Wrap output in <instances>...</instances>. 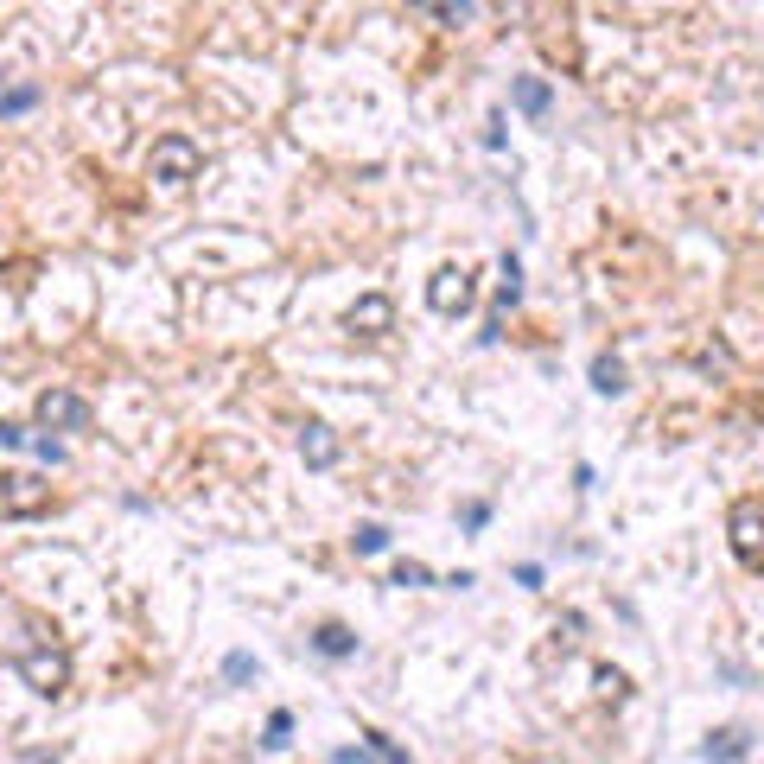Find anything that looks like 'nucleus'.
I'll return each instance as SVG.
<instances>
[{"label": "nucleus", "instance_id": "f257e3e1", "mask_svg": "<svg viewBox=\"0 0 764 764\" xmlns=\"http://www.w3.org/2000/svg\"><path fill=\"white\" fill-rule=\"evenodd\" d=\"M198 166H204V153H198L191 134H160L153 153H147V172L160 185H191V179H198Z\"/></svg>", "mask_w": 764, "mask_h": 764}, {"label": "nucleus", "instance_id": "f03ea898", "mask_svg": "<svg viewBox=\"0 0 764 764\" xmlns=\"http://www.w3.org/2000/svg\"><path fill=\"white\" fill-rule=\"evenodd\" d=\"M13 669L26 675L32 694H64V688H71V663H64V650H20V656H13Z\"/></svg>", "mask_w": 764, "mask_h": 764}, {"label": "nucleus", "instance_id": "7ed1b4c3", "mask_svg": "<svg viewBox=\"0 0 764 764\" xmlns=\"http://www.w3.org/2000/svg\"><path fill=\"white\" fill-rule=\"evenodd\" d=\"M32 414H39L45 433H83V427H90V402H83V395H71V389H45Z\"/></svg>", "mask_w": 764, "mask_h": 764}, {"label": "nucleus", "instance_id": "20e7f679", "mask_svg": "<svg viewBox=\"0 0 764 764\" xmlns=\"http://www.w3.org/2000/svg\"><path fill=\"white\" fill-rule=\"evenodd\" d=\"M726 529H733V554H739V561H764V497H739L733 503V523H726Z\"/></svg>", "mask_w": 764, "mask_h": 764}, {"label": "nucleus", "instance_id": "39448f33", "mask_svg": "<svg viewBox=\"0 0 764 764\" xmlns=\"http://www.w3.org/2000/svg\"><path fill=\"white\" fill-rule=\"evenodd\" d=\"M472 300H478V287H472V274H465V268H440V274L427 281V306L446 312V319L472 312Z\"/></svg>", "mask_w": 764, "mask_h": 764}, {"label": "nucleus", "instance_id": "423d86ee", "mask_svg": "<svg viewBox=\"0 0 764 764\" xmlns=\"http://www.w3.org/2000/svg\"><path fill=\"white\" fill-rule=\"evenodd\" d=\"M45 503H51V484H39V478H0V510H7V516H39L45 510Z\"/></svg>", "mask_w": 764, "mask_h": 764}, {"label": "nucleus", "instance_id": "0eeeda50", "mask_svg": "<svg viewBox=\"0 0 764 764\" xmlns=\"http://www.w3.org/2000/svg\"><path fill=\"white\" fill-rule=\"evenodd\" d=\"M344 325H351L357 338H382V332L395 325V306L382 300V293H363V300L351 306V319H344Z\"/></svg>", "mask_w": 764, "mask_h": 764}, {"label": "nucleus", "instance_id": "6e6552de", "mask_svg": "<svg viewBox=\"0 0 764 764\" xmlns=\"http://www.w3.org/2000/svg\"><path fill=\"white\" fill-rule=\"evenodd\" d=\"M701 758H714V764H739V758H752V733H745V726H720V733H707Z\"/></svg>", "mask_w": 764, "mask_h": 764}, {"label": "nucleus", "instance_id": "1a4fd4ad", "mask_svg": "<svg viewBox=\"0 0 764 764\" xmlns=\"http://www.w3.org/2000/svg\"><path fill=\"white\" fill-rule=\"evenodd\" d=\"M300 459L312 465V472H325V465H338V433H332V427H319V421H312V427L300 433Z\"/></svg>", "mask_w": 764, "mask_h": 764}, {"label": "nucleus", "instance_id": "9d476101", "mask_svg": "<svg viewBox=\"0 0 764 764\" xmlns=\"http://www.w3.org/2000/svg\"><path fill=\"white\" fill-rule=\"evenodd\" d=\"M312 650H319V656H332V663H338V656H351V650H357V637L344 631V624H319V631H312Z\"/></svg>", "mask_w": 764, "mask_h": 764}, {"label": "nucleus", "instance_id": "9b49d317", "mask_svg": "<svg viewBox=\"0 0 764 764\" xmlns=\"http://www.w3.org/2000/svg\"><path fill=\"white\" fill-rule=\"evenodd\" d=\"M516 109H523V115H548V83L542 77H516Z\"/></svg>", "mask_w": 764, "mask_h": 764}, {"label": "nucleus", "instance_id": "f8f14e48", "mask_svg": "<svg viewBox=\"0 0 764 764\" xmlns=\"http://www.w3.org/2000/svg\"><path fill=\"white\" fill-rule=\"evenodd\" d=\"M593 389H599V395H618V389H624V363H618L612 351L593 357Z\"/></svg>", "mask_w": 764, "mask_h": 764}, {"label": "nucleus", "instance_id": "ddd939ff", "mask_svg": "<svg viewBox=\"0 0 764 764\" xmlns=\"http://www.w3.org/2000/svg\"><path fill=\"white\" fill-rule=\"evenodd\" d=\"M32 102H39V83H20V90H7L0 96V121H13V115H26Z\"/></svg>", "mask_w": 764, "mask_h": 764}, {"label": "nucleus", "instance_id": "4468645a", "mask_svg": "<svg viewBox=\"0 0 764 764\" xmlns=\"http://www.w3.org/2000/svg\"><path fill=\"white\" fill-rule=\"evenodd\" d=\"M351 548H357V554H382V548H389V529H382V523H357Z\"/></svg>", "mask_w": 764, "mask_h": 764}, {"label": "nucleus", "instance_id": "2eb2a0df", "mask_svg": "<svg viewBox=\"0 0 764 764\" xmlns=\"http://www.w3.org/2000/svg\"><path fill=\"white\" fill-rule=\"evenodd\" d=\"M287 733H293V714L281 707V714H268V733H262V745H268V752H281V745H287Z\"/></svg>", "mask_w": 764, "mask_h": 764}, {"label": "nucleus", "instance_id": "dca6fc26", "mask_svg": "<svg viewBox=\"0 0 764 764\" xmlns=\"http://www.w3.org/2000/svg\"><path fill=\"white\" fill-rule=\"evenodd\" d=\"M389 586H433V573H427L421 561H402V567L389 573Z\"/></svg>", "mask_w": 764, "mask_h": 764}, {"label": "nucleus", "instance_id": "f3484780", "mask_svg": "<svg viewBox=\"0 0 764 764\" xmlns=\"http://www.w3.org/2000/svg\"><path fill=\"white\" fill-rule=\"evenodd\" d=\"M249 675H255V656H230V663H223V682H249Z\"/></svg>", "mask_w": 764, "mask_h": 764}, {"label": "nucleus", "instance_id": "a211bd4d", "mask_svg": "<svg viewBox=\"0 0 764 764\" xmlns=\"http://www.w3.org/2000/svg\"><path fill=\"white\" fill-rule=\"evenodd\" d=\"M32 440V433L20 427V421H0V446H7V453H20V446Z\"/></svg>", "mask_w": 764, "mask_h": 764}, {"label": "nucleus", "instance_id": "6ab92c4d", "mask_svg": "<svg viewBox=\"0 0 764 764\" xmlns=\"http://www.w3.org/2000/svg\"><path fill=\"white\" fill-rule=\"evenodd\" d=\"M459 523H465V529H484V523H491V503H465Z\"/></svg>", "mask_w": 764, "mask_h": 764}, {"label": "nucleus", "instance_id": "aec40b11", "mask_svg": "<svg viewBox=\"0 0 764 764\" xmlns=\"http://www.w3.org/2000/svg\"><path fill=\"white\" fill-rule=\"evenodd\" d=\"M370 752H376L382 764H408V752H395V745H389V739H382V733H370Z\"/></svg>", "mask_w": 764, "mask_h": 764}, {"label": "nucleus", "instance_id": "412c9836", "mask_svg": "<svg viewBox=\"0 0 764 764\" xmlns=\"http://www.w3.org/2000/svg\"><path fill=\"white\" fill-rule=\"evenodd\" d=\"M26 446H32V453H39L45 465H58V459H64V446H58V440H51V433H45V440H26Z\"/></svg>", "mask_w": 764, "mask_h": 764}, {"label": "nucleus", "instance_id": "4be33fe9", "mask_svg": "<svg viewBox=\"0 0 764 764\" xmlns=\"http://www.w3.org/2000/svg\"><path fill=\"white\" fill-rule=\"evenodd\" d=\"M599 688H605V694L618 701V694H624V675H618V669H599Z\"/></svg>", "mask_w": 764, "mask_h": 764}, {"label": "nucleus", "instance_id": "5701e85b", "mask_svg": "<svg viewBox=\"0 0 764 764\" xmlns=\"http://www.w3.org/2000/svg\"><path fill=\"white\" fill-rule=\"evenodd\" d=\"M26 764H58V752H26Z\"/></svg>", "mask_w": 764, "mask_h": 764}]
</instances>
